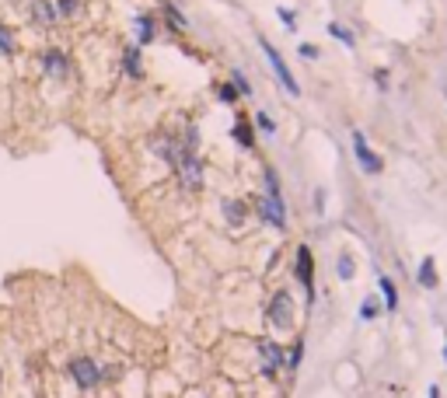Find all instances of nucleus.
I'll return each instance as SVG.
<instances>
[{
	"label": "nucleus",
	"mask_w": 447,
	"mask_h": 398,
	"mask_svg": "<svg viewBox=\"0 0 447 398\" xmlns=\"http://www.w3.org/2000/svg\"><path fill=\"white\" fill-rule=\"evenodd\" d=\"M416 280H420L427 290H434V287H437V266H434V259H430V255L420 262V273H416Z\"/></svg>",
	"instance_id": "11"
},
{
	"label": "nucleus",
	"mask_w": 447,
	"mask_h": 398,
	"mask_svg": "<svg viewBox=\"0 0 447 398\" xmlns=\"http://www.w3.org/2000/svg\"><path fill=\"white\" fill-rule=\"evenodd\" d=\"M256 119H259V126H263V129H266V133H276V122H272V119H269L266 112H259V115H256Z\"/></svg>",
	"instance_id": "25"
},
{
	"label": "nucleus",
	"mask_w": 447,
	"mask_h": 398,
	"mask_svg": "<svg viewBox=\"0 0 447 398\" xmlns=\"http://www.w3.org/2000/svg\"><path fill=\"white\" fill-rule=\"evenodd\" d=\"M430 398H441V388H437V385L430 388Z\"/></svg>",
	"instance_id": "29"
},
{
	"label": "nucleus",
	"mask_w": 447,
	"mask_h": 398,
	"mask_svg": "<svg viewBox=\"0 0 447 398\" xmlns=\"http://www.w3.org/2000/svg\"><path fill=\"white\" fill-rule=\"evenodd\" d=\"M353 273H357V266H353V255H339V280H353Z\"/></svg>",
	"instance_id": "16"
},
{
	"label": "nucleus",
	"mask_w": 447,
	"mask_h": 398,
	"mask_svg": "<svg viewBox=\"0 0 447 398\" xmlns=\"http://www.w3.org/2000/svg\"><path fill=\"white\" fill-rule=\"evenodd\" d=\"M269 325L276 328H290L294 325V297L287 290L272 294V304H269Z\"/></svg>",
	"instance_id": "4"
},
{
	"label": "nucleus",
	"mask_w": 447,
	"mask_h": 398,
	"mask_svg": "<svg viewBox=\"0 0 447 398\" xmlns=\"http://www.w3.org/2000/svg\"><path fill=\"white\" fill-rule=\"evenodd\" d=\"M224 213L231 217V224H241V217H245V206H241V203H234V199H227V203H224Z\"/></svg>",
	"instance_id": "17"
},
{
	"label": "nucleus",
	"mask_w": 447,
	"mask_h": 398,
	"mask_svg": "<svg viewBox=\"0 0 447 398\" xmlns=\"http://www.w3.org/2000/svg\"><path fill=\"white\" fill-rule=\"evenodd\" d=\"M301 349H304V346H301V342H294V349H290V367H297V364H301Z\"/></svg>",
	"instance_id": "27"
},
{
	"label": "nucleus",
	"mask_w": 447,
	"mask_h": 398,
	"mask_svg": "<svg viewBox=\"0 0 447 398\" xmlns=\"http://www.w3.org/2000/svg\"><path fill=\"white\" fill-rule=\"evenodd\" d=\"M279 18H283V25H287V28H297V25H294V11H290V7H279Z\"/></svg>",
	"instance_id": "26"
},
{
	"label": "nucleus",
	"mask_w": 447,
	"mask_h": 398,
	"mask_svg": "<svg viewBox=\"0 0 447 398\" xmlns=\"http://www.w3.org/2000/svg\"><path fill=\"white\" fill-rule=\"evenodd\" d=\"M234 136H238V143H241V147H252V136H256V133H252L245 122H238V126H234Z\"/></svg>",
	"instance_id": "18"
},
{
	"label": "nucleus",
	"mask_w": 447,
	"mask_h": 398,
	"mask_svg": "<svg viewBox=\"0 0 447 398\" xmlns=\"http://www.w3.org/2000/svg\"><path fill=\"white\" fill-rule=\"evenodd\" d=\"M122 63H126V70H130V77H140V74H144V67H140V49H126V56H122Z\"/></svg>",
	"instance_id": "14"
},
{
	"label": "nucleus",
	"mask_w": 447,
	"mask_h": 398,
	"mask_svg": "<svg viewBox=\"0 0 447 398\" xmlns=\"http://www.w3.org/2000/svg\"><path fill=\"white\" fill-rule=\"evenodd\" d=\"M374 314H377V307H374V300H363V304H360V318H363V321H370Z\"/></svg>",
	"instance_id": "24"
},
{
	"label": "nucleus",
	"mask_w": 447,
	"mask_h": 398,
	"mask_svg": "<svg viewBox=\"0 0 447 398\" xmlns=\"http://www.w3.org/2000/svg\"><path fill=\"white\" fill-rule=\"evenodd\" d=\"M42 70L49 74V77H70V63H67V56L60 53V49H49V53H42Z\"/></svg>",
	"instance_id": "7"
},
{
	"label": "nucleus",
	"mask_w": 447,
	"mask_h": 398,
	"mask_svg": "<svg viewBox=\"0 0 447 398\" xmlns=\"http://www.w3.org/2000/svg\"><path fill=\"white\" fill-rule=\"evenodd\" d=\"M259 46H263V53H266V60H269V67H272V74L279 77V84L294 95V98H301V84H297V77L290 74V67H287V60L272 49V42H269L266 35H259Z\"/></svg>",
	"instance_id": "1"
},
{
	"label": "nucleus",
	"mask_w": 447,
	"mask_h": 398,
	"mask_svg": "<svg viewBox=\"0 0 447 398\" xmlns=\"http://www.w3.org/2000/svg\"><path fill=\"white\" fill-rule=\"evenodd\" d=\"M297 280H301V287L308 290V300H311V294H315V259H311L308 245L297 248Z\"/></svg>",
	"instance_id": "6"
},
{
	"label": "nucleus",
	"mask_w": 447,
	"mask_h": 398,
	"mask_svg": "<svg viewBox=\"0 0 447 398\" xmlns=\"http://www.w3.org/2000/svg\"><path fill=\"white\" fill-rule=\"evenodd\" d=\"M297 53H301V60H318V46H311V42H304Z\"/></svg>",
	"instance_id": "23"
},
{
	"label": "nucleus",
	"mask_w": 447,
	"mask_h": 398,
	"mask_svg": "<svg viewBox=\"0 0 447 398\" xmlns=\"http://www.w3.org/2000/svg\"><path fill=\"white\" fill-rule=\"evenodd\" d=\"M175 172H179L182 186H185L189 193H196V189L203 186V168H199V158H196L192 147H182V154L175 158Z\"/></svg>",
	"instance_id": "2"
},
{
	"label": "nucleus",
	"mask_w": 447,
	"mask_h": 398,
	"mask_svg": "<svg viewBox=\"0 0 447 398\" xmlns=\"http://www.w3.org/2000/svg\"><path fill=\"white\" fill-rule=\"evenodd\" d=\"M77 7H81L77 0H60V7H56V14H63V18H67V14H77Z\"/></svg>",
	"instance_id": "22"
},
{
	"label": "nucleus",
	"mask_w": 447,
	"mask_h": 398,
	"mask_svg": "<svg viewBox=\"0 0 447 398\" xmlns=\"http://www.w3.org/2000/svg\"><path fill=\"white\" fill-rule=\"evenodd\" d=\"M444 98H447V74H444Z\"/></svg>",
	"instance_id": "30"
},
{
	"label": "nucleus",
	"mask_w": 447,
	"mask_h": 398,
	"mask_svg": "<svg viewBox=\"0 0 447 398\" xmlns=\"http://www.w3.org/2000/svg\"><path fill=\"white\" fill-rule=\"evenodd\" d=\"M353 154H357L360 168L367 172V175H381V168H384V161H381V154H374L370 147H367V136L363 133H353Z\"/></svg>",
	"instance_id": "5"
},
{
	"label": "nucleus",
	"mask_w": 447,
	"mask_h": 398,
	"mask_svg": "<svg viewBox=\"0 0 447 398\" xmlns=\"http://www.w3.org/2000/svg\"><path fill=\"white\" fill-rule=\"evenodd\" d=\"M70 378H74V385H77V388L91 392V388H98L101 371H98V364H94L91 357H74V360H70Z\"/></svg>",
	"instance_id": "3"
},
{
	"label": "nucleus",
	"mask_w": 447,
	"mask_h": 398,
	"mask_svg": "<svg viewBox=\"0 0 447 398\" xmlns=\"http://www.w3.org/2000/svg\"><path fill=\"white\" fill-rule=\"evenodd\" d=\"M0 53H14V35L0 25Z\"/></svg>",
	"instance_id": "21"
},
{
	"label": "nucleus",
	"mask_w": 447,
	"mask_h": 398,
	"mask_svg": "<svg viewBox=\"0 0 447 398\" xmlns=\"http://www.w3.org/2000/svg\"><path fill=\"white\" fill-rule=\"evenodd\" d=\"M329 35H332L336 42H343V46H350V49L357 46V39H353V32H350V28H343L339 21H332V25H329Z\"/></svg>",
	"instance_id": "13"
},
{
	"label": "nucleus",
	"mask_w": 447,
	"mask_h": 398,
	"mask_svg": "<svg viewBox=\"0 0 447 398\" xmlns=\"http://www.w3.org/2000/svg\"><path fill=\"white\" fill-rule=\"evenodd\" d=\"M32 18H35V25L49 28V25L56 21V11H53V4H49V0H32Z\"/></svg>",
	"instance_id": "10"
},
{
	"label": "nucleus",
	"mask_w": 447,
	"mask_h": 398,
	"mask_svg": "<svg viewBox=\"0 0 447 398\" xmlns=\"http://www.w3.org/2000/svg\"><path fill=\"white\" fill-rule=\"evenodd\" d=\"M377 287H381V294H384V307L395 311V307H398V290H395V283H391L388 276H377Z\"/></svg>",
	"instance_id": "12"
},
{
	"label": "nucleus",
	"mask_w": 447,
	"mask_h": 398,
	"mask_svg": "<svg viewBox=\"0 0 447 398\" xmlns=\"http://www.w3.org/2000/svg\"><path fill=\"white\" fill-rule=\"evenodd\" d=\"M231 81H234V91H241V95H252V84L245 81V74H241V70H234V77H231Z\"/></svg>",
	"instance_id": "20"
},
{
	"label": "nucleus",
	"mask_w": 447,
	"mask_h": 398,
	"mask_svg": "<svg viewBox=\"0 0 447 398\" xmlns=\"http://www.w3.org/2000/svg\"><path fill=\"white\" fill-rule=\"evenodd\" d=\"M137 39H140V42H151V39H154V21H151L147 14L137 18Z\"/></svg>",
	"instance_id": "15"
},
{
	"label": "nucleus",
	"mask_w": 447,
	"mask_h": 398,
	"mask_svg": "<svg viewBox=\"0 0 447 398\" xmlns=\"http://www.w3.org/2000/svg\"><path fill=\"white\" fill-rule=\"evenodd\" d=\"M259 210H263V217H266L269 227H279V231H283V224H287V210H283V203H272V199L263 196Z\"/></svg>",
	"instance_id": "9"
},
{
	"label": "nucleus",
	"mask_w": 447,
	"mask_h": 398,
	"mask_svg": "<svg viewBox=\"0 0 447 398\" xmlns=\"http://www.w3.org/2000/svg\"><path fill=\"white\" fill-rule=\"evenodd\" d=\"M165 18H168V21H172V28H185V18H182L179 14V7H172V4H165Z\"/></svg>",
	"instance_id": "19"
},
{
	"label": "nucleus",
	"mask_w": 447,
	"mask_h": 398,
	"mask_svg": "<svg viewBox=\"0 0 447 398\" xmlns=\"http://www.w3.org/2000/svg\"><path fill=\"white\" fill-rule=\"evenodd\" d=\"M259 357H263V371L266 374H276L283 367V349L272 339H259Z\"/></svg>",
	"instance_id": "8"
},
{
	"label": "nucleus",
	"mask_w": 447,
	"mask_h": 398,
	"mask_svg": "<svg viewBox=\"0 0 447 398\" xmlns=\"http://www.w3.org/2000/svg\"><path fill=\"white\" fill-rule=\"evenodd\" d=\"M234 95H238V91H234L231 84H220V98H224V101H231V98H234Z\"/></svg>",
	"instance_id": "28"
},
{
	"label": "nucleus",
	"mask_w": 447,
	"mask_h": 398,
	"mask_svg": "<svg viewBox=\"0 0 447 398\" xmlns=\"http://www.w3.org/2000/svg\"><path fill=\"white\" fill-rule=\"evenodd\" d=\"M444 360H447V339H444Z\"/></svg>",
	"instance_id": "31"
}]
</instances>
